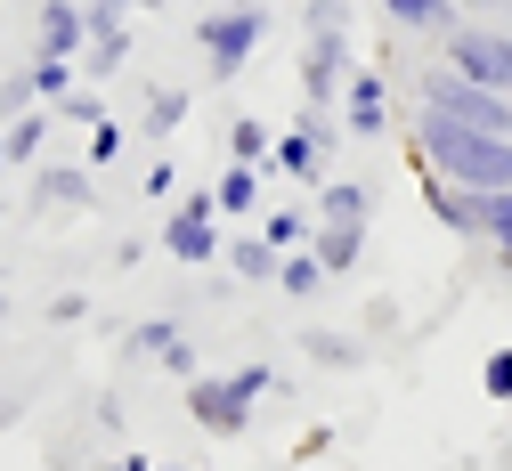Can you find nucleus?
<instances>
[{"instance_id":"a211bd4d","label":"nucleus","mask_w":512,"mask_h":471,"mask_svg":"<svg viewBox=\"0 0 512 471\" xmlns=\"http://www.w3.org/2000/svg\"><path fill=\"white\" fill-rule=\"evenodd\" d=\"M212 204H220V220H261V171H252V163H228V171L212 179Z\"/></svg>"},{"instance_id":"0eeeda50","label":"nucleus","mask_w":512,"mask_h":471,"mask_svg":"<svg viewBox=\"0 0 512 471\" xmlns=\"http://www.w3.org/2000/svg\"><path fill=\"white\" fill-rule=\"evenodd\" d=\"M439 65H456V74H472L480 90H504L512 98V25H456L439 41Z\"/></svg>"},{"instance_id":"412c9836","label":"nucleus","mask_w":512,"mask_h":471,"mask_svg":"<svg viewBox=\"0 0 512 471\" xmlns=\"http://www.w3.org/2000/svg\"><path fill=\"white\" fill-rule=\"evenodd\" d=\"M49 122H57V106H25V114H9V122H0V130H9V155H17V163H41Z\"/></svg>"},{"instance_id":"ddd939ff","label":"nucleus","mask_w":512,"mask_h":471,"mask_svg":"<svg viewBox=\"0 0 512 471\" xmlns=\"http://www.w3.org/2000/svg\"><path fill=\"white\" fill-rule=\"evenodd\" d=\"M374 9L391 17L399 33H431V41H447V33L464 25V9H456V0H374Z\"/></svg>"},{"instance_id":"20e7f679","label":"nucleus","mask_w":512,"mask_h":471,"mask_svg":"<svg viewBox=\"0 0 512 471\" xmlns=\"http://www.w3.org/2000/svg\"><path fill=\"white\" fill-rule=\"evenodd\" d=\"M423 114H447V122H472V130H504L512 139V98L504 90H480L456 65H431L423 74Z\"/></svg>"},{"instance_id":"39448f33","label":"nucleus","mask_w":512,"mask_h":471,"mask_svg":"<svg viewBox=\"0 0 512 471\" xmlns=\"http://www.w3.org/2000/svg\"><path fill=\"white\" fill-rule=\"evenodd\" d=\"M179 398H187V423L212 431V439H244L252 407H261V390L244 374H196V382H179Z\"/></svg>"},{"instance_id":"7ed1b4c3","label":"nucleus","mask_w":512,"mask_h":471,"mask_svg":"<svg viewBox=\"0 0 512 471\" xmlns=\"http://www.w3.org/2000/svg\"><path fill=\"white\" fill-rule=\"evenodd\" d=\"M269 41V9L261 0H228V9H212L204 25H196V49H204V65H212V82H236L244 74V57Z\"/></svg>"},{"instance_id":"2f4dec72","label":"nucleus","mask_w":512,"mask_h":471,"mask_svg":"<svg viewBox=\"0 0 512 471\" xmlns=\"http://www.w3.org/2000/svg\"><path fill=\"white\" fill-rule=\"evenodd\" d=\"M163 374H171V382H196V374H204V366H196V350H187V342H179V350H171V358H163Z\"/></svg>"},{"instance_id":"2eb2a0df","label":"nucleus","mask_w":512,"mask_h":471,"mask_svg":"<svg viewBox=\"0 0 512 471\" xmlns=\"http://www.w3.org/2000/svg\"><path fill=\"white\" fill-rule=\"evenodd\" d=\"M179 342H187V333H179V317H139V325L114 342V358H131V366H163Z\"/></svg>"},{"instance_id":"72a5a7b5","label":"nucleus","mask_w":512,"mask_h":471,"mask_svg":"<svg viewBox=\"0 0 512 471\" xmlns=\"http://www.w3.org/2000/svg\"><path fill=\"white\" fill-rule=\"evenodd\" d=\"M464 17H512V0H456Z\"/></svg>"},{"instance_id":"ea45409f","label":"nucleus","mask_w":512,"mask_h":471,"mask_svg":"<svg viewBox=\"0 0 512 471\" xmlns=\"http://www.w3.org/2000/svg\"><path fill=\"white\" fill-rule=\"evenodd\" d=\"M0 317H9V293H0Z\"/></svg>"},{"instance_id":"9d476101","label":"nucleus","mask_w":512,"mask_h":471,"mask_svg":"<svg viewBox=\"0 0 512 471\" xmlns=\"http://www.w3.org/2000/svg\"><path fill=\"white\" fill-rule=\"evenodd\" d=\"M82 49H90L82 0H41V17H33V57H82Z\"/></svg>"},{"instance_id":"4c0bfd02","label":"nucleus","mask_w":512,"mask_h":471,"mask_svg":"<svg viewBox=\"0 0 512 471\" xmlns=\"http://www.w3.org/2000/svg\"><path fill=\"white\" fill-rule=\"evenodd\" d=\"M122 9H131V17H139V9H155V0H122Z\"/></svg>"},{"instance_id":"cd10ccee","label":"nucleus","mask_w":512,"mask_h":471,"mask_svg":"<svg viewBox=\"0 0 512 471\" xmlns=\"http://www.w3.org/2000/svg\"><path fill=\"white\" fill-rule=\"evenodd\" d=\"M480 390L496 398V407H512V350H488L480 358Z\"/></svg>"},{"instance_id":"a878e982","label":"nucleus","mask_w":512,"mask_h":471,"mask_svg":"<svg viewBox=\"0 0 512 471\" xmlns=\"http://www.w3.org/2000/svg\"><path fill=\"white\" fill-rule=\"evenodd\" d=\"M488 252L512 268V187H504V195H488Z\"/></svg>"},{"instance_id":"f257e3e1","label":"nucleus","mask_w":512,"mask_h":471,"mask_svg":"<svg viewBox=\"0 0 512 471\" xmlns=\"http://www.w3.org/2000/svg\"><path fill=\"white\" fill-rule=\"evenodd\" d=\"M415 163L472 187V195H504L512 187V139L504 130H472V122H447V114L415 122Z\"/></svg>"},{"instance_id":"423d86ee","label":"nucleus","mask_w":512,"mask_h":471,"mask_svg":"<svg viewBox=\"0 0 512 471\" xmlns=\"http://www.w3.org/2000/svg\"><path fill=\"white\" fill-rule=\"evenodd\" d=\"M155 244H163V252H171L179 268H212V260L228 252V236H220V204H212V187H196V195H179V212H163Z\"/></svg>"},{"instance_id":"c9c22d12","label":"nucleus","mask_w":512,"mask_h":471,"mask_svg":"<svg viewBox=\"0 0 512 471\" xmlns=\"http://www.w3.org/2000/svg\"><path fill=\"white\" fill-rule=\"evenodd\" d=\"M17 171V155H9V130H0V179H9Z\"/></svg>"},{"instance_id":"5701e85b","label":"nucleus","mask_w":512,"mask_h":471,"mask_svg":"<svg viewBox=\"0 0 512 471\" xmlns=\"http://www.w3.org/2000/svg\"><path fill=\"white\" fill-rule=\"evenodd\" d=\"M317 220H374V195L358 179H326L317 187Z\"/></svg>"},{"instance_id":"f3484780","label":"nucleus","mask_w":512,"mask_h":471,"mask_svg":"<svg viewBox=\"0 0 512 471\" xmlns=\"http://www.w3.org/2000/svg\"><path fill=\"white\" fill-rule=\"evenodd\" d=\"M309 244H317V260H326L334 277H350V268L366 260V220H317Z\"/></svg>"},{"instance_id":"dca6fc26","label":"nucleus","mask_w":512,"mask_h":471,"mask_svg":"<svg viewBox=\"0 0 512 471\" xmlns=\"http://www.w3.org/2000/svg\"><path fill=\"white\" fill-rule=\"evenodd\" d=\"M220 260H228V277H236V285H277V268H285V252H277L269 236H228Z\"/></svg>"},{"instance_id":"473e14b6","label":"nucleus","mask_w":512,"mask_h":471,"mask_svg":"<svg viewBox=\"0 0 512 471\" xmlns=\"http://www.w3.org/2000/svg\"><path fill=\"white\" fill-rule=\"evenodd\" d=\"M326 447H334V423H309V431H301V447H293V455H301V463H309V455H326Z\"/></svg>"},{"instance_id":"a19ab883","label":"nucleus","mask_w":512,"mask_h":471,"mask_svg":"<svg viewBox=\"0 0 512 471\" xmlns=\"http://www.w3.org/2000/svg\"><path fill=\"white\" fill-rule=\"evenodd\" d=\"M0 423H9V407H0Z\"/></svg>"},{"instance_id":"f704fd0d","label":"nucleus","mask_w":512,"mask_h":471,"mask_svg":"<svg viewBox=\"0 0 512 471\" xmlns=\"http://www.w3.org/2000/svg\"><path fill=\"white\" fill-rule=\"evenodd\" d=\"M106 471H155V463H147V455H114Z\"/></svg>"},{"instance_id":"393cba45","label":"nucleus","mask_w":512,"mask_h":471,"mask_svg":"<svg viewBox=\"0 0 512 471\" xmlns=\"http://www.w3.org/2000/svg\"><path fill=\"white\" fill-rule=\"evenodd\" d=\"M261 236H269L277 252H301V244L317 236V220H309L301 204H285V212H261Z\"/></svg>"},{"instance_id":"f03ea898","label":"nucleus","mask_w":512,"mask_h":471,"mask_svg":"<svg viewBox=\"0 0 512 471\" xmlns=\"http://www.w3.org/2000/svg\"><path fill=\"white\" fill-rule=\"evenodd\" d=\"M358 74V49H350V0H309L301 9V106L334 114L342 90Z\"/></svg>"},{"instance_id":"1a4fd4ad","label":"nucleus","mask_w":512,"mask_h":471,"mask_svg":"<svg viewBox=\"0 0 512 471\" xmlns=\"http://www.w3.org/2000/svg\"><path fill=\"white\" fill-rule=\"evenodd\" d=\"M423 204H431V220H439L447 236H488V195H472V187H456V179L423 171Z\"/></svg>"},{"instance_id":"9b49d317","label":"nucleus","mask_w":512,"mask_h":471,"mask_svg":"<svg viewBox=\"0 0 512 471\" xmlns=\"http://www.w3.org/2000/svg\"><path fill=\"white\" fill-rule=\"evenodd\" d=\"M33 195H41V212H98V171L90 163H41Z\"/></svg>"},{"instance_id":"e433bc0d","label":"nucleus","mask_w":512,"mask_h":471,"mask_svg":"<svg viewBox=\"0 0 512 471\" xmlns=\"http://www.w3.org/2000/svg\"><path fill=\"white\" fill-rule=\"evenodd\" d=\"M496 471H512V439H504V447H496Z\"/></svg>"},{"instance_id":"bb28decb","label":"nucleus","mask_w":512,"mask_h":471,"mask_svg":"<svg viewBox=\"0 0 512 471\" xmlns=\"http://www.w3.org/2000/svg\"><path fill=\"white\" fill-rule=\"evenodd\" d=\"M57 122H74V130H98V122H114V114H106V90H74L66 106H57Z\"/></svg>"},{"instance_id":"c756f323","label":"nucleus","mask_w":512,"mask_h":471,"mask_svg":"<svg viewBox=\"0 0 512 471\" xmlns=\"http://www.w3.org/2000/svg\"><path fill=\"white\" fill-rule=\"evenodd\" d=\"M82 317H90V293H57L49 301V325H82Z\"/></svg>"},{"instance_id":"7c9ffc66","label":"nucleus","mask_w":512,"mask_h":471,"mask_svg":"<svg viewBox=\"0 0 512 471\" xmlns=\"http://www.w3.org/2000/svg\"><path fill=\"white\" fill-rule=\"evenodd\" d=\"M139 187H147V195H171V187H179V163H171V155H155V163H147V179H139Z\"/></svg>"},{"instance_id":"58836bf2","label":"nucleus","mask_w":512,"mask_h":471,"mask_svg":"<svg viewBox=\"0 0 512 471\" xmlns=\"http://www.w3.org/2000/svg\"><path fill=\"white\" fill-rule=\"evenodd\" d=\"M155 471H187V463H155Z\"/></svg>"},{"instance_id":"4be33fe9","label":"nucleus","mask_w":512,"mask_h":471,"mask_svg":"<svg viewBox=\"0 0 512 471\" xmlns=\"http://www.w3.org/2000/svg\"><path fill=\"white\" fill-rule=\"evenodd\" d=\"M269 155H277V130H269V122H252V114H236V122H228V163L269 171Z\"/></svg>"},{"instance_id":"c85d7f7f","label":"nucleus","mask_w":512,"mask_h":471,"mask_svg":"<svg viewBox=\"0 0 512 471\" xmlns=\"http://www.w3.org/2000/svg\"><path fill=\"white\" fill-rule=\"evenodd\" d=\"M114 155H122V122H98V130H90V155H82V163H90V171H106Z\"/></svg>"},{"instance_id":"4468645a","label":"nucleus","mask_w":512,"mask_h":471,"mask_svg":"<svg viewBox=\"0 0 512 471\" xmlns=\"http://www.w3.org/2000/svg\"><path fill=\"white\" fill-rule=\"evenodd\" d=\"M301 358H309L317 374H358V366H366V342H358V333H334V325H309V333H301Z\"/></svg>"},{"instance_id":"6e6552de","label":"nucleus","mask_w":512,"mask_h":471,"mask_svg":"<svg viewBox=\"0 0 512 471\" xmlns=\"http://www.w3.org/2000/svg\"><path fill=\"white\" fill-rule=\"evenodd\" d=\"M326 155H334V122L317 114V106H301V130H277L269 171L293 179V187H326Z\"/></svg>"},{"instance_id":"b1692460","label":"nucleus","mask_w":512,"mask_h":471,"mask_svg":"<svg viewBox=\"0 0 512 471\" xmlns=\"http://www.w3.org/2000/svg\"><path fill=\"white\" fill-rule=\"evenodd\" d=\"M139 122H147V139H171V130L187 122V90L155 82V90H147V106H139Z\"/></svg>"},{"instance_id":"aec40b11","label":"nucleus","mask_w":512,"mask_h":471,"mask_svg":"<svg viewBox=\"0 0 512 471\" xmlns=\"http://www.w3.org/2000/svg\"><path fill=\"white\" fill-rule=\"evenodd\" d=\"M326 285H334V268L317 260V244L285 252V268H277V293H285V301H309V293H326Z\"/></svg>"},{"instance_id":"f8f14e48","label":"nucleus","mask_w":512,"mask_h":471,"mask_svg":"<svg viewBox=\"0 0 512 471\" xmlns=\"http://www.w3.org/2000/svg\"><path fill=\"white\" fill-rule=\"evenodd\" d=\"M382 122H391V82H382L374 65H358L350 90H342V130H350V139H374Z\"/></svg>"},{"instance_id":"6ab92c4d","label":"nucleus","mask_w":512,"mask_h":471,"mask_svg":"<svg viewBox=\"0 0 512 471\" xmlns=\"http://www.w3.org/2000/svg\"><path fill=\"white\" fill-rule=\"evenodd\" d=\"M82 57H33L25 65V90H33V106H66L74 90H82V74H74Z\"/></svg>"},{"instance_id":"79ce46f5","label":"nucleus","mask_w":512,"mask_h":471,"mask_svg":"<svg viewBox=\"0 0 512 471\" xmlns=\"http://www.w3.org/2000/svg\"><path fill=\"white\" fill-rule=\"evenodd\" d=\"M0 220H9V212H0Z\"/></svg>"}]
</instances>
